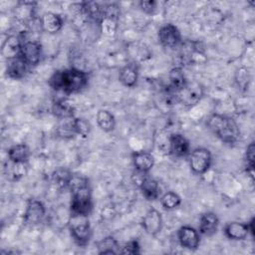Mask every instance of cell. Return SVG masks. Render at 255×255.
Listing matches in <instances>:
<instances>
[{"label":"cell","instance_id":"cell-3","mask_svg":"<svg viewBox=\"0 0 255 255\" xmlns=\"http://www.w3.org/2000/svg\"><path fill=\"white\" fill-rule=\"evenodd\" d=\"M207 127L222 142L226 144H234L240 135V130L236 122L225 115H211L207 120Z\"/></svg>","mask_w":255,"mask_h":255},{"label":"cell","instance_id":"cell-19","mask_svg":"<svg viewBox=\"0 0 255 255\" xmlns=\"http://www.w3.org/2000/svg\"><path fill=\"white\" fill-rule=\"evenodd\" d=\"M22 42L23 40L19 36L11 35L7 37L2 45V50H1L4 58L8 60V59L20 56Z\"/></svg>","mask_w":255,"mask_h":255},{"label":"cell","instance_id":"cell-13","mask_svg":"<svg viewBox=\"0 0 255 255\" xmlns=\"http://www.w3.org/2000/svg\"><path fill=\"white\" fill-rule=\"evenodd\" d=\"M63 25V18L59 14L54 12H46L42 15L40 19L41 28L49 34L58 33L62 29Z\"/></svg>","mask_w":255,"mask_h":255},{"label":"cell","instance_id":"cell-31","mask_svg":"<svg viewBox=\"0 0 255 255\" xmlns=\"http://www.w3.org/2000/svg\"><path fill=\"white\" fill-rule=\"evenodd\" d=\"M72 119L65 120V122L58 127V128H57L58 136H60L62 138H71L74 136V134H76L73 125H72Z\"/></svg>","mask_w":255,"mask_h":255},{"label":"cell","instance_id":"cell-33","mask_svg":"<svg viewBox=\"0 0 255 255\" xmlns=\"http://www.w3.org/2000/svg\"><path fill=\"white\" fill-rule=\"evenodd\" d=\"M139 244L136 240H131L128 243H126L122 248L120 253L121 254H138L139 253Z\"/></svg>","mask_w":255,"mask_h":255},{"label":"cell","instance_id":"cell-5","mask_svg":"<svg viewBox=\"0 0 255 255\" xmlns=\"http://www.w3.org/2000/svg\"><path fill=\"white\" fill-rule=\"evenodd\" d=\"M203 94V88L199 83L187 82L185 87L178 91V103H180L184 107L191 108L198 104V102L202 99Z\"/></svg>","mask_w":255,"mask_h":255},{"label":"cell","instance_id":"cell-16","mask_svg":"<svg viewBox=\"0 0 255 255\" xmlns=\"http://www.w3.org/2000/svg\"><path fill=\"white\" fill-rule=\"evenodd\" d=\"M131 158L136 171L139 172L147 173L154 165V157L151 153L144 150L133 152Z\"/></svg>","mask_w":255,"mask_h":255},{"label":"cell","instance_id":"cell-25","mask_svg":"<svg viewBox=\"0 0 255 255\" xmlns=\"http://www.w3.org/2000/svg\"><path fill=\"white\" fill-rule=\"evenodd\" d=\"M168 79H169L168 86L177 92L180 91L182 88H184L185 85L187 84V80L184 75V72L180 67L172 68L168 73Z\"/></svg>","mask_w":255,"mask_h":255},{"label":"cell","instance_id":"cell-15","mask_svg":"<svg viewBox=\"0 0 255 255\" xmlns=\"http://www.w3.org/2000/svg\"><path fill=\"white\" fill-rule=\"evenodd\" d=\"M169 151L176 157H183L189 152V141L180 133H174L169 137Z\"/></svg>","mask_w":255,"mask_h":255},{"label":"cell","instance_id":"cell-29","mask_svg":"<svg viewBox=\"0 0 255 255\" xmlns=\"http://www.w3.org/2000/svg\"><path fill=\"white\" fill-rule=\"evenodd\" d=\"M72 125L76 134L81 135L82 137H87L91 131L90 123L83 118H73Z\"/></svg>","mask_w":255,"mask_h":255},{"label":"cell","instance_id":"cell-28","mask_svg":"<svg viewBox=\"0 0 255 255\" xmlns=\"http://www.w3.org/2000/svg\"><path fill=\"white\" fill-rule=\"evenodd\" d=\"M160 203L163 208L171 210L180 205L181 198L174 191H167L160 197Z\"/></svg>","mask_w":255,"mask_h":255},{"label":"cell","instance_id":"cell-7","mask_svg":"<svg viewBox=\"0 0 255 255\" xmlns=\"http://www.w3.org/2000/svg\"><path fill=\"white\" fill-rule=\"evenodd\" d=\"M46 208L40 200L31 198L28 200L24 212V221L26 224L35 226L41 223L45 217Z\"/></svg>","mask_w":255,"mask_h":255},{"label":"cell","instance_id":"cell-4","mask_svg":"<svg viewBox=\"0 0 255 255\" xmlns=\"http://www.w3.org/2000/svg\"><path fill=\"white\" fill-rule=\"evenodd\" d=\"M69 230L75 242L80 246H86L92 237V228L88 214L71 212L68 220Z\"/></svg>","mask_w":255,"mask_h":255},{"label":"cell","instance_id":"cell-1","mask_svg":"<svg viewBox=\"0 0 255 255\" xmlns=\"http://www.w3.org/2000/svg\"><path fill=\"white\" fill-rule=\"evenodd\" d=\"M89 82V76L86 72L69 68L56 71L49 79V86L57 91L65 94H74L82 91Z\"/></svg>","mask_w":255,"mask_h":255},{"label":"cell","instance_id":"cell-21","mask_svg":"<svg viewBox=\"0 0 255 255\" xmlns=\"http://www.w3.org/2000/svg\"><path fill=\"white\" fill-rule=\"evenodd\" d=\"M52 114L61 120H69L74 118L75 108L71 102L66 99H60L53 103Z\"/></svg>","mask_w":255,"mask_h":255},{"label":"cell","instance_id":"cell-26","mask_svg":"<svg viewBox=\"0 0 255 255\" xmlns=\"http://www.w3.org/2000/svg\"><path fill=\"white\" fill-rule=\"evenodd\" d=\"M72 175H73V173L69 169L60 167L52 173L51 181H52V183H54L56 185L57 188L65 189L68 187Z\"/></svg>","mask_w":255,"mask_h":255},{"label":"cell","instance_id":"cell-2","mask_svg":"<svg viewBox=\"0 0 255 255\" xmlns=\"http://www.w3.org/2000/svg\"><path fill=\"white\" fill-rule=\"evenodd\" d=\"M68 188L72 194L71 212L90 214L92 210V190L89 179L82 175L73 174Z\"/></svg>","mask_w":255,"mask_h":255},{"label":"cell","instance_id":"cell-35","mask_svg":"<svg viewBox=\"0 0 255 255\" xmlns=\"http://www.w3.org/2000/svg\"><path fill=\"white\" fill-rule=\"evenodd\" d=\"M254 221H255V219H254V217H252L251 220L247 223L248 229H249V233H251L252 237H254Z\"/></svg>","mask_w":255,"mask_h":255},{"label":"cell","instance_id":"cell-27","mask_svg":"<svg viewBox=\"0 0 255 255\" xmlns=\"http://www.w3.org/2000/svg\"><path fill=\"white\" fill-rule=\"evenodd\" d=\"M99 254H118L120 253V245L113 236H107L98 243Z\"/></svg>","mask_w":255,"mask_h":255},{"label":"cell","instance_id":"cell-30","mask_svg":"<svg viewBox=\"0 0 255 255\" xmlns=\"http://www.w3.org/2000/svg\"><path fill=\"white\" fill-rule=\"evenodd\" d=\"M254 152H255L254 142H251L246 148V153H245L246 164H245V166H246V171L252 180L254 179Z\"/></svg>","mask_w":255,"mask_h":255},{"label":"cell","instance_id":"cell-8","mask_svg":"<svg viewBox=\"0 0 255 255\" xmlns=\"http://www.w3.org/2000/svg\"><path fill=\"white\" fill-rule=\"evenodd\" d=\"M20 56L28 66H37L42 59V45L33 40L23 41Z\"/></svg>","mask_w":255,"mask_h":255},{"label":"cell","instance_id":"cell-32","mask_svg":"<svg viewBox=\"0 0 255 255\" xmlns=\"http://www.w3.org/2000/svg\"><path fill=\"white\" fill-rule=\"evenodd\" d=\"M235 81L238 85L239 88L241 89H248V84H249V74L248 71L244 68L239 69L236 72V77H235Z\"/></svg>","mask_w":255,"mask_h":255},{"label":"cell","instance_id":"cell-23","mask_svg":"<svg viewBox=\"0 0 255 255\" xmlns=\"http://www.w3.org/2000/svg\"><path fill=\"white\" fill-rule=\"evenodd\" d=\"M29 155V147L24 143L14 144L8 149V159L14 162H27Z\"/></svg>","mask_w":255,"mask_h":255},{"label":"cell","instance_id":"cell-11","mask_svg":"<svg viewBox=\"0 0 255 255\" xmlns=\"http://www.w3.org/2000/svg\"><path fill=\"white\" fill-rule=\"evenodd\" d=\"M177 238L179 244L188 250H196L200 243L198 231L188 225L181 226L177 231Z\"/></svg>","mask_w":255,"mask_h":255},{"label":"cell","instance_id":"cell-6","mask_svg":"<svg viewBox=\"0 0 255 255\" xmlns=\"http://www.w3.org/2000/svg\"><path fill=\"white\" fill-rule=\"evenodd\" d=\"M211 165V153L204 147L195 148L189 155V166L195 174L205 173Z\"/></svg>","mask_w":255,"mask_h":255},{"label":"cell","instance_id":"cell-12","mask_svg":"<svg viewBox=\"0 0 255 255\" xmlns=\"http://www.w3.org/2000/svg\"><path fill=\"white\" fill-rule=\"evenodd\" d=\"M141 225L145 232L151 236L160 232L162 227V217L158 210L151 207L149 208L141 220Z\"/></svg>","mask_w":255,"mask_h":255},{"label":"cell","instance_id":"cell-10","mask_svg":"<svg viewBox=\"0 0 255 255\" xmlns=\"http://www.w3.org/2000/svg\"><path fill=\"white\" fill-rule=\"evenodd\" d=\"M157 37L160 44L165 48H175L181 43V34L178 28L170 23L164 24L159 28Z\"/></svg>","mask_w":255,"mask_h":255},{"label":"cell","instance_id":"cell-18","mask_svg":"<svg viewBox=\"0 0 255 255\" xmlns=\"http://www.w3.org/2000/svg\"><path fill=\"white\" fill-rule=\"evenodd\" d=\"M219 219L214 212H205L200 216L199 231L205 236L213 235L218 228Z\"/></svg>","mask_w":255,"mask_h":255},{"label":"cell","instance_id":"cell-14","mask_svg":"<svg viewBox=\"0 0 255 255\" xmlns=\"http://www.w3.org/2000/svg\"><path fill=\"white\" fill-rule=\"evenodd\" d=\"M27 69L28 65L21 56L7 60L6 73L10 79L20 80L24 78L27 73Z\"/></svg>","mask_w":255,"mask_h":255},{"label":"cell","instance_id":"cell-17","mask_svg":"<svg viewBox=\"0 0 255 255\" xmlns=\"http://www.w3.org/2000/svg\"><path fill=\"white\" fill-rule=\"evenodd\" d=\"M27 162H14L8 159L4 165V175L9 181H18L27 174Z\"/></svg>","mask_w":255,"mask_h":255},{"label":"cell","instance_id":"cell-24","mask_svg":"<svg viewBox=\"0 0 255 255\" xmlns=\"http://www.w3.org/2000/svg\"><path fill=\"white\" fill-rule=\"evenodd\" d=\"M98 126L104 131H112L116 128V119L108 110H99L96 116Z\"/></svg>","mask_w":255,"mask_h":255},{"label":"cell","instance_id":"cell-34","mask_svg":"<svg viewBox=\"0 0 255 255\" xmlns=\"http://www.w3.org/2000/svg\"><path fill=\"white\" fill-rule=\"evenodd\" d=\"M139 8L141 9V11H143L146 14H153L155 9H156V5L157 2L154 0H149V1H140L138 3Z\"/></svg>","mask_w":255,"mask_h":255},{"label":"cell","instance_id":"cell-9","mask_svg":"<svg viewBox=\"0 0 255 255\" xmlns=\"http://www.w3.org/2000/svg\"><path fill=\"white\" fill-rule=\"evenodd\" d=\"M135 183L141 190L142 195L147 200H155L158 197L159 186L155 179L148 176L147 173L136 171Z\"/></svg>","mask_w":255,"mask_h":255},{"label":"cell","instance_id":"cell-22","mask_svg":"<svg viewBox=\"0 0 255 255\" xmlns=\"http://www.w3.org/2000/svg\"><path fill=\"white\" fill-rule=\"evenodd\" d=\"M120 82L128 87L132 88L135 86L138 80V69L134 64H128L120 70L119 73Z\"/></svg>","mask_w":255,"mask_h":255},{"label":"cell","instance_id":"cell-20","mask_svg":"<svg viewBox=\"0 0 255 255\" xmlns=\"http://www.w3.org/2000/svg\"><path fill=\"white\" fill-rule=\"evenodd\" d=\"M224 234L231 240H243L249 234L248 225L243 222H229L224 227Z\"/></svg>","mask_w":255,"mask_h":255}]
</instances>
